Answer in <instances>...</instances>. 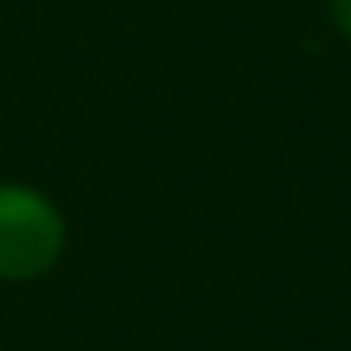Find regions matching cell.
<instances>
[{"label": "cell", "instance_id": "1", "mask_svg": "<svg viewBox=\"0 0 351 351\" xmlns=\"http://www.w3.org/2000/svg\"><path fill=\"white\" fill-rule=\"evenodd\" d=\"M58 214L23 187H0V276H36L58 258Z\"/></svg>", "mask_w": 351, "mask_h": 351}, {"label": "cell", "instance_id": "2", "mask_svg": "<svg viewBox=\"0 0 351 351\" xmlns=\"http://www.w3.org/2000/svg\"><path fill=\"white\" fill-rule=\"evenodd\" d=\"M334 14H338V27L351 36V0H334Z\"/></svg>", "mask_w": 351, "mask_h": 351}]
</instances>
